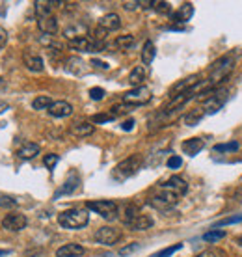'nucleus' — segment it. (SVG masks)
<instances>
[{
	"label": "nucleus",
	"mask_w": 242,
	"mask_h": 257,
	"mask_svg": "<svg viewBox=\"0 0 242 257\" xmlns=\"http://www.w3.org/2000/svg\"><path fill=\"white\" fill-rule=\"evenodd\" d=\"M89 222V214L86 209H67L58 214V224L65 229H80Z\"/></svg>",
	"instance_id": "f257e3e1"
},
{
	"label": "nucleus",
	"mask_w": 242,
	"mask_h": 257,
	"mask_svg": "<svg viewBox=\"0 0 242 257\" xmlns=\"http://www.w3.org/2000/svg\"><path fill=\"white\" fill-rule=\"evenodd\" d=\"M235 67V60L233 56H223L220 58L218 62L210 65V78H209V86H216V84L223 82V80H227L231 75V71Z\"/></svg>",
	"instance_id": "f03ea898"
},
{
	"label": "nucleus",
	"mask_w": 242,
	"mask_h": 257,
	"mask_svg": "<svg viewBox=\"0 0 242 257\" xmlns=\"http://www.w3.org/2000/svg\"><path fill=\"white\" fill-rule=\"evenodd\" d=\"M144 164V159H142V155H131L127 157L125 161H121L117 166L114 168V177L117 181H125L129 177H133L134 174H138V170L142 168Z\"/></svg>",
	"instance_id": "7ed1b4c3"
},
{
	"label": "nucleus",
	"mask_w": 242,
	"mask_h": 257,
	"mask_svg": "<svg viewBox=\"0 0 242 257\" xmlns=\"http://www.w3.org/2000/svg\"><path fill=\"white\" fill-rule=\"evenodd\" d=\"M177 201H179L177 194H173L172 190H168L164 187H159V190L153 196H149V205L159 209V211H166L170 207L177 205Z\"/></svg>",
	"instance_id": "20e7f679"
},
{
	"label": "nucleus",
	"mask_w": 242,
	"mask_h": 257,
	"mask_svg": "<svg viewBox=\"0 0 242 257\" xmlns=\"http://www.w3.org/2000/svg\"><path fill=\"white\" fill-rule=\"evenodd\" d=\"M89 211H95L99 216L104 220H114L117 216V203L112 199H95V201H88L86 203Z\"/></svg>",
	"instance_id": "39448f33"
},
{
	"label": "nucleus",
	"mask_w": 242,
	"mask_h": 257,
	"mask_svg": "<svg viewBox=\"0 0 242 257\" xmlns=\"http://www.w3.org/2000/svg\"><path fill=\"white\" fill-rule=\"evenodd\" d=\"M151 101V90L146 88V86H140V88H133L131 91H127L123 95V103L131 104V106H142Z\"/></svg>",
	"instance_id": "423d86ee"
},
{
	"label": "nucleus",
	"mask_w": 242,
	"mask_h": 257,
	"mask_svg": "<svg viewBox=\"0 0 242 257\" xmlns=\"http://www.w3.org/2000/svg\"><path fill=\"white\" fill-rule=\"evenodd\" d=\"M26 224H28L26 216L23 214V212H17V211L6 214V216H4V220H2V227H4V229H8V231H13V233L25 229Z\"/></svg>",
	"instance_id": "0eeeda50"
},
{
	"label": "nucleus",
	"mask_w": 242,
	"mask_h": 257,
	"mask_svg": "<svg viewBox=\"0 0 242 257\" xmlns=\"http://www.w3.org/2000/svg\"><path fill=\"white\" fill-rule=\"evenodd\" d=\"M119 238H121V231L115 229V227H112V225H104V227H101V229L95 231V240L102 246L115 244Z\"/></svg>",
	"instance_id": "6e6552de"
},
{
	"label": "nucleus",
	"mask_w": 242,
	"mask_h": 257,
	"mask_svg": "<svg viewBox=\"0 0 242 257\" xmlns=\"http://www.w3.org/2000/svg\"><path fill=\"white\" fill-rule=\"evenodd\" d=\"M227 90H222V91H214L212 95H209L205 99V104H203V112L207 114H214L218 110L222 108L223 103H225V99H227Z\"/></svg>",
	"instance_id": "1a4fd4ad"
},
{
	"label": "nucleus",
	"mask_w": 242,
	"mask_h": 257,
	"mask_svg": "<svg viewBox=\"0 0 242 257\" xmlns=\"http://www.w3.org/2000/svg\"><path fill=\"white\" fill-rule=\"evenodd\" d=\"M160 187L168 188V190H172L173 194H177L179 198L181 196H185L186 190H188V185H186V181L183 179V177H179V175H173V177H170V179L166 181V183H162Z\"/></svg>",
	"instance_id": "9d476101"
},
{
	"label": "nucleus",
	"mask_w": 242,
	"mask_h": 257,
	"mask_svg": "<svg viewBox=\"0 0 242 257\" xmlns=\"http://www.w3.org/2000/svg\"><path fill=\"white\" fill-rule=\"evenodd\" d=\"M99 28L102 30H106V32H115V30H119L121 28V19L117 13H106V15H102L101 19H99Z\"/></svg>",
	"instance_id": "9b49d317"
},
{
	"label": "nucleus",
	"mask_w": 242,
	"mask_h": 257,
	"mask_svg": "<svg viewBox=\"0 0 242 257\" xmlns=\"http://www.w3.org/2000/svg\"><path fill=\"white\" fill-rule=\"evenodd\" d=\"M39 151H41V148L36 142H23L21 148L17 149V157H19L21 161H30L34 157H38Z\"/></svg>",
	"instance_id": "f8f14e48"
},
{
	"label": "nucleus",
	"mask_w": 242,
	"mask_h": 257,
	"mask_svg": "<svg viewBox=\"0 0 242 257\" xmlns=\"http://www.w3.org/2000/svg\"><path fill=\"white\" fill-rule=\"evenodd\" d=\"M84 246L77 244V242H69V244H64L62 248L56 250V257H80L84 255Z\"/></svg>",
	"instance_id": "ddd939ff"
},
{
	"label": "nucleus",
	"mask_w": 242,
	"mask_h": 257,
	"mask_svg": "<svg viewBox=\"0 0 242 257\" xmlns=\"http://www.w3.org/2000/svg\"><path fill=\"white\" fill-rule=\"evenodd\" d=\"M198 82H199V75H192V77L183 78L181 82H177V84H175V86L172 88V93H173L172 97L181 95V93H185V91L192 90V88H194V86H196Z\"/></svg>",
	"instance_id": "4468645a"
},
{
	"label": "nucleus",
	"mask_w": 242,
	"mask_h": 257,
	"mask_svg": "<svg viewBox=\"0 0 242 257\" xmlns=\"http://www.w3.org/2000/svg\"><path fill=\"white\" fill-rule=\"evenodd\" d=\"M49 114H51L52 117H67L73 114V106H71L67 101H56V103L51 104Z\"/></svg>",
	"instance_id": "2eb2a0df"
},
{
	"label": "nucleus",
	"mask_w": 242,
	"mask_h": 257,
	"mask_svg": "<svg viewBox=\"0 0 242 257\" xmlns=\"http://www.w3.org/2000/svg\"><path fill=\"white\" fill-rule=\"evenodd\" d=\"M127 225L133 231H146V229H149V227L153 225V218L147 216V214H138V216L131 220Z\"/></svg>",
	"instance_id": "dca6fc26"
},
{
	"label": "nucleus",
	"mask_w": 242,
	"mask_h": 257,
	"mask_svg": "<svg viewBox=\"0 0 242 257\" xmlns=\"http://www.w3.org/2000/svg\"><path fill=\"white\" fill-rule=\"evenodd\" d=\"M25 65L28 71H32V73H41L43 71V60H41V56H38V54H34V52H25Z\"/></svg>",
	"instance_id": "f3484780"
},
{
	"label": "nucleus",
	"mask_w": 242,
	"mask_h": 257,
	"mask_svg": "<svg viewBox=\"0 0 242 257\" xmlns=\"http://www.w3.org/2000/svg\"><path fill=\"white\" fill-rule=\"evenodd\" d=\"M38 28L45 36H52L58 32V19L52 15L51 17H41V19H38Z\"/></svg>",
	"instance_id": "a211bd4d"
},
{
	"label": "nucleus",
	"mask_w": 242,
	"mask_h": 257,
	"mask_svg": "<svg viewBox=\"0 0 242 257\" xmlns=\"http://www.w3.org/2000/svg\"><path fill=\"white\" fill-rule=\"evenodd\" d=\"M205 148V140L203 138H190V140L183 142V151L190 157H196V155Z\"/></svg>",
	"instance_id": "6ab92c4d"
},
{
	"label": "nucleus",
	"mask_w": 242,
	"mask_h": 257,
	"mask_svg": "<svg viewBox=\"0 0 242 257\" xmlns=\"http://www.w3.org/2000/svg\"><path fill=\"white\" fill-rule=\"evenodd\" d=\"M93 133H95V127L88 121L75 123V125L71 127V135L77 136V138H86V136H91Z\"/></svg>",
	"instance_id": "aec40b11"
},
{
	"label": "nucleus",
	"mask_w": 242,
	"mask_h": 257,
	"mask_svg": "<svg viewBox=\"0 0 242 257\" xmlns=\"http://www.w3.org/2000/svg\"><path fill=\"white\" fill-rule=\"evenodd\" d=\"M192 15H194V6H192L190 2H185L177 12L173 13L172 19L175 21V23H186V21L192 19Z\"/></svg>",
	"instance_id": "412c9836"
},
{
	"label": "nucleus",
	"mask_w": 242,
	"mask_h": 257,
	"mask_svg": "<svg viewBox=\"0 0 242 257\" xmlns=\"http://www.w3.org/2000/svg\"><path fill=\"white\" fill-rule=\"evenodd\" d=\"M147 77V71L144 65H138V67H134L133 71H131V75H129V84L131 86H134V88H140L142 84H144V80H146Z\"/></svg>",
	"instance_id": "4be33fe9"
},
{
	"label": "nucleus",
	"mask_w": 242,
	"mask_h": 257,
	"mask_svg": "<svg viewBox=\"0 0 242 257\" xmlns=\"http://www.w3.org/2000/svg\"><path fill=\"white\" fill-rule=\"evenodd\" d=\"M58 2H49V0H38V2H34V10L38 13V19L41 17H51L52 13V8L56 6Z\"/></svg>",
	"instance_id": "5701e85b"
},
{
	"label": "nucleus",
	"mask_w": 242,
	"mask_h": 257,
	"mask_svg": "<svg viewBox=\"0 0 242 257\" xmlns=\"http://www.w3.org/2000/svg\"><path fill=\"white\" fill-rule=\"evenodd\" d=\"M155 54H157V49H155V43L151 39H147L144 47H142V64L149 65L155 60Z\"/></svg>",
	"instance_id": "b1692460"
},
{
	"label": "nucleus",
	"mask_w": 242,
	"mask_h": 257,
	"mask_svg": "<svg viewBox=\"0 0 242 257\" xmlns=\"http://www.w3.org/2000/svg\"><path fill=\"white\" fill-rule=\"evenodd\" d=\"M80 185V177L77 174H71V177L64 183V188L56 194V196H62V194H71L77 190V187Z\"/></svg>",
	"instance_id": "393cba45"
},
{
	"label": "nucleus",
	"mask_w": 242,
	"mask_h": 257,
	"mask_svg": "<svg viewBox=\"0 0 242 257\" xmlns=\"http://www.w3.org/2000/svg\"><path fill=\"white\" fill-rule=\"evenodd\" d=\"M238 148H240V144L238 142H227V144H216L214 146V153H235V151H238Z\"/></svg>",
	"instance_id": "a878e982"
},
{
	"label": "nucleus",
	"mask_w": 242,
	"mask_h": 257,
	"mask_svg": "<svg viewBox=\"0 0 242 257\" xmlns=\"http://www.w3.org/2000/svg\"><path fill=\"white\" fill-rule=\"evenodd\" d=\"M52 103H54V101H52L51 97L39 95V97H36V99L32 101V108L34 110H49Z\"/></svg>",
	"instance_id": "bb28decb"
},
{
	"label": "nucleus",
	"mask_w": 242,
	"mask_h": 257,
	"mask_svg": "<svg viewBox=\"0 0 242 257\" xmlns=\"http://www.w3.org/2000/svg\"><path fill=\"white\" fill-rule=\"evenodd\" d=\"M203 108H198V110H194V112H190V114H186L185 117H183V121H185V125H188V127H194L196 123L203 117Z\"/></svg>",
	"instance_id": "cd10ccee"
},
{
	"label": "nucleus",
	"mask_w": 242,
	"mask_h": 257,
	"mask_svg": "<svg viewBox=\"0 0 242 257\" xmlns=\"http://www.w3.org/2000/svg\"><path fill=\"white\" fill-rule=\"evenodd\" d=\"M133 45H134V36H131V34L115 38V47H119L121 51H127V49H131Z\"/></svg>",
	"instance_id": "c85d7f7f"
},
{
	"label": "nucleus",
	"mask_w": 242,
	"mask_h": 257,
	"mask_svg": "<svg viewBox=\"0 0 242 257\" xmlns=\"http://www.w3.org/2000/svg\"><path fill=\"white\" fill-rule=\"evenodd\" d=\"M225 237V231H220V229H212V231H207L203 235V240L205 242H218V240H222Z\"/></svg>",
	"instance_id": "c756f323"
},
{
	"label": "nucleus",
	"mask_w": 242,
	"mask_h": 257,
	"mask_svg": "<svg viewBox=\"0 0 242 257\" xmlns=\"http://www.w3.org/2000/svg\"><path fill=\"white\" fill-rule=\"evenodd\" d=\"M134 106H131V104H115V106H112V110H110V116L112 117H117V116H123V114H127V112H131Z\"/></svg>",
	"instance_id": "7c9ffc66"
},
{
	"label": "nucleus",
	"mask_w": 242,
	"mask_h": 257,
	"mask_svg": "<svg viewBox=\"0 0 242 257\" xmlns=\"http://www.w3.org/2000/svg\"><path fill=\"white\" fill-rule=\"evenodd\" d=\"M183 248V244H173V246H168V248H164V250L157 251V253H153L151 257H172L175 251H179Z\"/></svg>",
	"instance_id": "2f4dec72"
},
{
	"label": "nucleus",
	"mask_w": 242,
	"mask_h": 257,
	"mask_svg": "<svg viewBox=\"0 0 242 257\" xmlns=\"http://www.w3.org/2000/svg\"><path fill=\"white\" fill-rule=\"evenodd\" d=\"M242 222V214H235V216H229V218H223L220 222L214 224V227H225V225H231V224H240Z\"/></svg>",
	"instance_id": "473e14b6"
},
{
	"label": "nucleus",
	"mask_w": 242,
	"mask_h": 257,
	"mask_svg": "<svg viewBox=\"0 0 242 257\" xmlns=\"http://www.w3.org/2000/svg\"><path fill=\"white\" fill-rule=\"evenodd\" d=\"M67 69L71 71V73H80L82 71V60L80 58H69L67 60Z\"/></svg>",
	"instance_id": "72a5a7b5"
},
{
	"label": "nucleus",
	"mask_w": 242,
	"mask_h": 257,
	"mask_svg": "<svg viewBox=\"0 0 242 257\" xmlns=\"http://www.w3.org/2000/svg\"><path fill=\"white\" fill-rule=\"evenodd\" d=\"M58 161H60V157L54 153H49V155H45V159H43V164L47 170H54V166L58 164Z\"/></svg>",
	"instance_id": "f704fd0d"
},
{
	"label": "nucleus",
	"mask_w": 242,
	"mask_h": 257,
	"mask_svg": "<svg viewBox=\"0 0 242 257\" xmlns=\"http://www.w3.org/2000/svg\"><path fill=\"white\" fill-rule=\"evenodd\" d=\"M196 257H225V251L220 250V248H209V250L198 253Z\"/></svg>",
	"instance_id": "c9c22d12"
},
{
	"label": "nucleus",
	"mask_w": 242,
	"mask_h": 257,
	"mask_svg": "<svg viewBox=\"0 0 242 257\" xmlns=\"http://www.w3.org/2000/svg\"><path fill=\"white\" fill-rule=\"evenodd\" d=\"M140 214V211H138V207L136 205H129L127 209H125V224H129L133 218H136Z\"/></svg>",
	"instance_id": "e433bc0d"
},
{
	"label": "nucleus",
	"mask_w": 242,
	"mask_h": 257,
	"mask_svg": "<svg viewBox=\"0 0 242 257\" xmlns=\"http://www.w3.org/2000/svg\"><path fill=\"white\" fill-rule=\"evenodd\" d=\"M181 164H183V159H181L179 155H172V157L168 159V168H170V170H177V168H181Z\"/></svg>",
	"instance_id": "4c0bfd02"
},
{
	"label": "nucleus",
	"mask_w": 242,
	"mask_h": 257,
	"mask_svg": "<svg viewBox=\"0 0 242 257\" xmlns=\"http://www.w3.org/2000/svg\"><path fill=\"white\" fill-rule=\"evenodd\" d=\"M104 95H106V91L102 90V88H91L89 90V97L93 101H101V99H104Z\"/></svg>",
	"instance_id": "58836bf2"
},
{
	"label": "nucleus",
	"mask_w": 242,
	"mask_h": 257,
	"mask_svg": "<svg viewBox=\"0 0 242 257\" xmlns=\"http://www.w3.org/2000/svg\"><path fill=\"white\" fill-rule=\"evenodd\" d=\"M153 8L159 13H172V4L170 2H155Z\"/></svg>",
	"instance_id": "ea45409f"
},
{
	"label": "nucleus",
	"mask_w": 242,
	"mask_h": 257,
	"mask_svg": "<svg viewBox=\"0 0 242 257\" xmlns=\"http://www.w3.org/2000/svg\"><path fill=\"white\" fill-rule=\"evenodd\" d=\"M114 117L110 116V114H95V116L91 117V121L93 123H106V121H112Z\"/></svg>",
	"instance_id": "a19ab883"
},
{
	"label": "nucleus",
	"mask_w": 242,
	"mask_h": 257,
	"mask_svg": "<svg viewBox=\"0 0 242 257\" xmlns=\"http://www.w3.org/2000/svg\"><path fill=\"white\" fill-rule=\"evenodd\" d=\"M0 207H17V201L8 196H0Z\"/></svg>",
	"instance_id": "79ce46f5"
},
{
	"label": "nucleus",
	"mask_w": 242,
	"mask_h": 257,
	"mask_svg": "<svg viewBox=\"0 0 242 257\" xmlns=\"http://www.w3.org/2000/svg\"><path fill=\"white\" fill-rule=\"evenodd\" d=\"M138 248H140V244H138V242H133V244L127 246V248H121L119 255H129V253H133V251L138 250Z\"/></svg>",
	"instance_id": "37998d69"
},
{
	"label": "nucleus",
	"mask_w": 242,
	"mask_h": 257,
	"mask_svg": "<svg viewBox=\"0 0 242 257\" xmlns=\"http://www.w3.org/2000/svg\"><path fill=\"white\" fill-rule=\"evenodd\" d=\"M6 43H8V32L0 26V49H4Z\"/></svg>",
	"instance_id": "c03bdc74"
},
{
	"label": "nucleus",
	"mask_w": 242,
	"mask_h": 257,
	"mask_svg": "<svg viewBox=\"0 0 242 257\" xmlns=\"http://www.w3.org/2000/svg\"><path fill=\"white\" fill-rule=\"evenodd\" d=\"M121 128H123V131H133V128H134V119H127V121H123V123H121Z\"/></svg>",
	"instance_id": "a18cd8bd"
},
{
	"label": "nucleus",
	"mask_w": 242,
	"mask_h": 257,
	"mask_svg": "<svg viewBox=\"0 0 242 257\" xmlns=\"http://www.w3.org/2000/svg\"><path fill=\"white\" fill-rule=\"evenodd\" d=\"M138 6H140V2H125V4H123L125 10H136Z\"/></svg>",
	"instance_id": "49530a36"
},
{
	"label": "nucleus",
	"mask_w": 242,
	"mask_h": 257,
	"mask_svg": "<svg viewBox=\"0 0 242 257\" xmlns=\"http://www.w3.org/2000/svg\"><path fill=\"white\" fill-rule=\"evenodd\" d=\"M91 65H95V67H101V69H108V67H110L108 64H104V62H99V60H93V62H91Z\"/></svg>",
	"instance_id": "de8ad7c7"
},
{
	"label": "nucleus",
	"mask_w": 242,
	"mask_h": 257,
	"mask_svg": "<svg viewBox=\"0 0 242 257\" xmlns=\"http://www.w3.org/2000/svg\"><path fill=\"white\" fill-rule=\"evenodd\" d=\"M6 110H10V104H8V103H0V114H4Z\"/></svg>",
	"instance_id": "09e8293b"
},
{
	"label": "nucleus",
	"mask_w": 242,
	"mask_h": 257,
	"mask_svg": "<svg viewBox=\"0 0 242 257\" xmlns=\"http://www.w3.org/2000/svg\"><path fill=\"white\" fill-rule=\"evenodd\" d=\"M4 88H6V78L0 77V90H4Z\"/></svg>",
	"instance_id": "8fccbe9b"
},
{
	"label": "nucleus",
	"mask_w": 242,
	"mask_h": 257,
	"mask_svg": "<svg viewBox=\"0 0 242 257\" xmlns=\"http://www.w3.org/2000/svg\"><path fill=\"white\" fill-rule=\"evenodd\" d=\"M236 244H238L242 248V235H240V237H236Z\"/></svg>",
	"instance_id": "3c124183"
},
{
	"label": "nucleus",
	"mask_w": 242,
	"mask_h": 257,
	"mask_svg": "<svg viewBox=\"0 0 242 257\" xmlns=\"http://www.w3.org/2000/svg\"><path fill=\"white\" fill-rule=\"evenodd\" d=\"M6 253H8V250H0V257H2V255H6Z\"/></svg>",
	"instance_id": "603ef678"
}]
</instances>
